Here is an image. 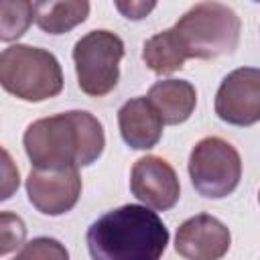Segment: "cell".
<instances>
[{
    "label": "cell",
    "mask_w": 260,
    "mask_h": 260,
    "mask_svg": "<svg viewBox=\"0 0 260 260\" xmlns=\"http://www.w3.org/2000/svg\"><path fill=\"white\" fill-rule=\"evenodd\" d=\"M22 144L32 167L81 169L93 165L102 156L106 136L102 122L93 114L85 110H71L39 118L28 124Z\"/></svg>",
    "instance_id": "cell-1"
},
{
    "label": "cell",
    "mask_w": 260,
    "mask_h": 260,
    "mask_svg": "<svg viewBox=\"0 0 260 260\" xmlns=\"http://www.w3.org/2000/svg\"><path fill=\"white\" fill-rule=\"evenodd\" d=\"M93 260H156L169 244V230L148 205H122L98 217L85 234Z\"/></svg>",
    "instance_id": "cell-2"
},
{
    "label": "cell",
    "mask_w": 260,
    "mask_h": 260,
    "mask_svg": "<svg viewBox=\"0 0 260 260\" xmlns=\"http://www.w3.org/2000/svg\"><path fill=\"white\" fill-rule=\"evenodd\" d=\"M173 32L187 59H215L238 49L242 20L230 6L203 0L175 22Z\"/></svg>",
    "instance_id": "cell-3"
},
{
    "label": "cell",
    "mask_w": 260,
    "mask_h": 260,
    "mask_svg": "<svg viewBox=\"0 0 260 260\" xmlns=\"http://www.w3.org/2000/svg\"><path fill=\"white\" fill-rule=\"evenodd\" d=\"M0 83L10 95L37 104L61 93L63 71L51 51L16 43L0 53Z\"/></svg>",
    "instance_id": "cell-4"
},
{
    "label": "cell",
    "mask_w": 260,
    "mask_h": 260,
    "mask_svg": "<svg viewBox=\"0 0 260 260\" xmlns=\"http://www.w3.org/2000/svg\"><path fill=\"white\" fill-rule=\"evenodd\" d=\"M124 41L112 30H89L73 47L79 89L89 98L108 95L120 79Z\"/></svg>",
    "instance_id": "cell-5"
},
{
    "label": "cell",
    "mask_w": 260,
    "mask_h": 260,
    "mask_svg": "<svg viewBox=\"0 0 260 260\" xmlns=\"http://www.w3.org/2000/svg\"><path fill=\"white\" fill-rule=\"evenodd\" d=\"M187 169L191 185L205 199L228 197L242 179L240 152L219 136L201 138L191 148Z\"/></svg>",
    "instance_id": "cell-6"
},
{
    "label": "cell",
    "mask_w": 260,
    "mask_h": 260,
    "mask_svg": "<svg viewBox=\"0 0 260 260\" xmlns=\"http://www.w3.org/2000/svg\"><path fill=\"white\" fill-rule=\"evenodd\" d=\"M215 114L232 126L260 122V69L240 67L230 71L215 91Z\"/></svg>",
    "instance_id": "cell-7"
},
{
    "label": "cell",
    "mask_w": 260,
    "mask_h": 260,
    "mask_svg": "<svg viewBox=\"0 0 260 260\" xmlns=\"http://www.w3.org/2000/svg\"><path fill=\"white\" fill-rule=\"evenodd\" d=\"M81 195L79 167L39 169L35 167L26 177V197L30 205L43 215H63L71 211Z\"/></svg>",
    "instance_id": "cell-8"
},
{
    "label": "cell",
    "mask_w": 260,
    "mask_h": 260,
    "mask_svg": "<svg viewBox=\"0 0 260 260\" xmlns=\"http://www.w3.org/2000/svg\"><path fill=\"white\" fill-rule=\"evenodd\" d=\"M130 191L140 203L152 207L154 211H169L181 197V183L169 160L146 154L132 165Z\"/></svg>",
    "instance_id": "cell-9"
},
{
    "label": "cell",
    "mask_w": 260,
    "mask_h": 260,
    "mask_svg": "<svg viewBox=\"0 0 260 260\" xmlns=\"http://www.w3.org/2000/svg\"><path fill=\"white\" fill-rule=\"evenodd\" d=\"M232 234L223 221L209 213H197L177 228L175 250L189 260H217L228 254Z\"/></svg>",
    "instance_id": "cell-10"
},
{
    "label": "cell",
    "mask_w": 260,
    "mask_h": 260,
    "mask_svg": "<svg viewBox=\"0 0 260 260\" xmlns=\"http://www.w3.org/2000/svg\"><path fill=\"white\" fill-rule=\"evenodd\" d=\"M162 118L148 98H132L118 110L122 140L134 150H150L162 136Z\"/></svg>",
    "instance_id": "cell-11"
},
{
    "label": "cell",
    "mask_w": 260,
    "mask_h": 260,
    "mask_svg": "<svg viewBox=\"0 0 260 260\" xmlns=\"http://www.w3.org/2000/svg\"><path fill=\"white\" fill-rule=\"evenodd\" d=\"M146 98L169 126L187 122L197 106V91L187 79H160L148 89Z\"/></svg>",
    "instance_id": "cell-12"
},
{
    "label": "cell",
    "mask_w": 260,
    "mask_h": 260,
    "mask_svg": "<svg viewBox=\"0 0 260 260\" xmlns=\"http://www.w3.org/2000/svg\"><path fill=\"white\" fill-rule=\"evenodd\" d=\"M87 16L89 0H35V24L47 35H65Z\"/></svg>",
    "instance_id": "cell-13"
},
{
    "label": "cell",
    "mask_w": 260,
    "mask_h": 260,
    "mask_svg": "<svg viewBox=\"0 0 260 260\" xmlns=\"http://www.w3.org/2000/svg\"><path fill=\"white\" fill-rule=\"evenodd\" d=\"M142 61L146 67L156 75H171L179 69H183L187 57L173 32V28H167L162 32L152 35L142 45Z\"/></svg>",
    "instance_id": "cell-14"
},
{
    "label": "cell",
    "mask_w": 260,
    "mask_h": 260,
    "mask_svg": "<svg viewBox=\"0 0 260 260\" xmlns=\"http://www.w3.org/2000/svg\"><path fill=\"white\" fill-rule=\"evenodd\" d=\"M35 18L30 0H0V41L12 43L20 39Z\"/></svg>",
    "instance_id": "cell-15"
},
{
    "label": "cell",
    "mask_w": 260,
    "mask_h": 260,
    "mask_svg": "<svg viewBox=\"0 0 260 260\" xmlns=\"http://www.w3.org/2000/svg\"><path fill=\"white\" fill-rule=\"evenodd\" d=\"M26 225L24 221L10 211L0 213V256H8L24 244Z\"/></svg>",
    "instance_id": "cell-16"
},
{
    "label": "cell",
    "mask_w": 260,
    "mask_h": 260,
    "mask_svg": "<svg viewBox=\"0 0 260 260\" xmlns=\"http://www.w3.org/2000/svg\"><path fill=\"white\" fill-rule=\"evenodd\" d=\"M67 250L61 246V242L53 240V238H35L28 244L22 246L20 252H16L18 260H32V258H59V260H67Z\"/></svg>",
    "instance_id": "cell-17"
},
{
    "label": "cell",
    "mask_w": 260,
    "mask_h": 260,
    "mask_svg": "<svg viewBox=\"0 0 260 260\" xmlns=\"http://www.w3.org/2000/svg\"><path fill=\"white\" fill-rule=\"evenodd\" d=\"M156 2L158 0H114V6L128 20H142L154 10Z\"/></svg>",
    "instance_id": "cell-18"
},
{
    "label": "cell",
    "mask_w": 260,
    "mask_h": 260,
    "mask_svg": "<svg viewBox=\"0 0 260 260\" xmlns=\"http://www.w3.org/2000/svg\"><path fill=\"white\" fill-rule=\"evenodd\" d=\"M8 171H10V156H8V152L4 150V191H2V199H8L10 193H12L14 189H18V169H16L12 175H10Z\"/></svg>",
    "instance_id": "cell-19"
},
{
    "label": "cell",
    "mask_w": 260,
    "mask_h": 260,
    "mask_svg": "<svg viewBox=\"0 0 260 260\" xmlns=\"http://www.w3.org/2000/svg\"><path fill=\"white\" fill-rule=\"evenodd\" d=\"M258 203H260V193H258Z\"/></svg>",
    "instance_id": "cell-20"
},
{
    "label": "cell",
    "mask_w": 260,
    "mask_h": 260,
    "mask_svg": "<svg viewBox=\"0 0 260 260\" xmlns=\"http://www.w3.org/2000/svg\"><path fill=\"white\" fill-rule=\"evenodd\" d=\"M254 2H258V4H260V0H254Z\"/></svg>",
    "instance_id": "cell-21"
}]
</instances>
